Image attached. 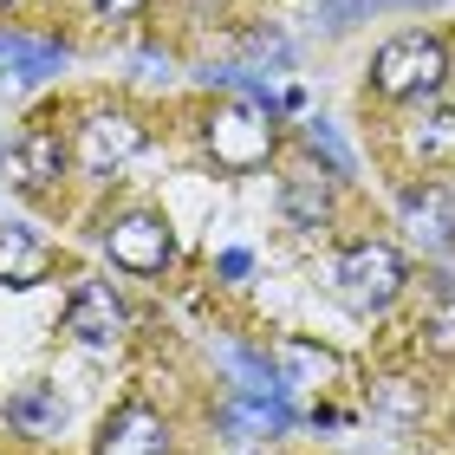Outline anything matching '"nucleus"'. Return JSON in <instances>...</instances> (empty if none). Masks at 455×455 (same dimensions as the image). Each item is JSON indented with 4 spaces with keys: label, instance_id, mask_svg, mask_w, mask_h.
<instances>
[{
    "label": "nucleus",
    "instance_id": "1",
    "mask_svg": "<svg viewBox=\"0 0 455 455\" xmlns=\"http://www.w3.org/2000/svg\"><path fill=\"white\" fill-rule=\"evenodd\" d=\"M319 280H325V293L339 306H351V313H384V306L410 286V267H403V254L390 241H345V247H332V254L319 260Z\"/></svg>",
    "mask_w": 455,
    "mask_h": 455
},
{
    "label": "nucleus",
    "instance_id": "2",
    "mask_svg": "<svg viewBox=\"0 0 455 455\" xmlns=\"http://www.w3.org/2000/svg\"><path fill=\"white\" fill-rule=\"evenodd\" d=\"M443 78H449V46L423 27L384 39V46L371 52V92H378L384 105H423V98L443 92Z\"/></svg>",
    "mask_w": 455,
    "mask_h": 455
},
{
    "label": "nucleus",
    "instance_id": "3",
    "mask_svg": "<svg viewBox=\"0 0 455 455\" xmlns=\"http://www.w3.org/2000/svg\"><path fill=\"white\" fill-rule=\"evenodd\" d=\"M274 111L254 105V98H221V105L202 117V150L215 156V170L228 176H247V170H260L267 156H274Z\"/></svg>",
    "mask_w": 455,
    "mask_h": 455
},
{
    "label": "nucleus",
    "instance_id": "4",
    "mask_svg": "<svg viewBox=\"0 0 455 455\" xmlns=\"http://www.w3.org/2000/svg\"><path fill=\"white\" fill-rule=\"evenodd\" d=\"M143 143H150V131H143V117L124 111V105H92L85 117L72 124V163L92 182H111L124 163L143 156Z\"/></svg>",
    "mask_w": 455,
    "mask_h": 455
},
{
    "label": "nucleus",
    "instance_id": "5",
    "mask_svg": "<svg viewBox=\"0 0 455 455\" xmlns=\"http://www.w3.org/2000/svg\"><path fill=\"white\" fill-rule=\"evenodd\" d=\"M0 163H7V176H13L27 196H52L59 182H66V170H72V137L59 131V117L39 111V117H27V124L7 137Z\"/></svg>",
    "mask_w": 455,
    "mask_h": 455
},
{
    "label": "nucleus",
    "instance_id": "6",
    "mask_svg": "<svg viewBox=\"0 0 455 455\" xmlns=\"http://www.w3.org/2000/svg\"><path fill=\"white\" fill-rule=\"evenodd\" d=\"M105 254L124 274H163L176 260V235H170V215L163 209H117L105 221Z\"/></svg>",
    "mask_w": 455,
    "mask_h": 455
},
{
    "label": "nucleus",
    "instance_id": "7",
    "mask_svg": "<svg viewBox=\"0 0 455 455\" xmlns=\"http://www.w3.org/2000/svg\"><path fill=\"white\" fill-rule=\"evenodd\" d=\"M59 332H66L72 345L111 351L124 332H131V313H124V299L111 293L105 280H72V293H66V313H59Z\"/></svg>",
    "mask_w": 455,
    "mask_h": 455
},
{
    "label": "nucleus",
    "instance_id": "8",
    "mask_svg": "<svg viewBox=\"0 0 455 455\" xmlns=\"http://www.w3.org/2000/svg\"><path fill=\"white\" fill-rule=\"evenodd\" d=\"M397 221L403 235L423 247V254H449L455 247V189L449 182H410V189L397 196Z\"/></svg>",
    "mask_w": 455,
    "mask_h": 455
},
{
    "label": "nucleus",
    "instance_id": "9",
    "mask_svg": "<svg viewBox=\"0 0 455 455\" xmlns=\"http://www.w3.org/2000/svg\"><path fill=\"white\" fill-rule=\"evenodd\" d=\"M92 455H170V423H163V410L150 403H117L105 423H98V443Z\"/></svg>",
    "mask_w": 455,
    "mask_h": 455
},
{
    "label": "nucleus",
    "instance_id": "10",
    "mask_svg": "<svg viewBox=\"0 0 455 455\" xmlns=\"http://www.w3.org/2000/svg\"><path fill=\"white\" fill-rule=\"evenodd\" d=\"M0 417H7L13 436H27V443H52L59 429H66V397H59V384L27 378V384H13V390H7Z\"/></svg>",
    "mask_w": 455,
    "mask_h": 455
},
{
    "label": "nucleus",
    "instance_id": "11",
    "mask_svg": "<svg viewBox=\"0 0 455 455\" xmlns=\"http://www.w3.org/2000/svg\"><path fill=\"white\" fill-rule=\"evenodd\" d=\"M46 274H52V241H39L20 221H0V286H39Z\"/></svg>",
    "mask_w": 455,
    "mask_h": 455
},
{
    "label": "nucleus",
    "instance_id": "12",
    "mask_svg": "<svg viewBox=\"0 0 455 455\" xmlns=\"http://www.w3.org/2000/svg\"><path fill=\"white\" fill-rule=\"evenodd\" d=\"M66 59H72L66 39H46V33H0V66H7L13 78H27V85L66 72Z\"/></svg>",
    "mask_w": 455,
    "mask_h": 455
},
{
    "label": "nucleus",
    "instance_id": "13",
    "mask_svg": "<svg viewBox=\"0 0 455 455\" xmlns=\"http://www.w3.org/2000/svg\"><path fill=\"white\" fill-rule=\"evenodd\" d=\"M274 364H280V384L286 390H325L339 378V358L325 345H306V339H280Z\"/></svg>",
    "mask_w": 455,
    "mask_h": 455
},
{
    "label": "nucleus",
    "instance_id": "14",
    "mask_svg": "<svg viewBox=\"0 0 455 455\" xmlns=\"http://www.w3.org/2000/svg\"><path fill=\"white\" fill-rule=\"evenodd\" d=\"M280 215L293 228H325V221H332V189H325V176L286 170L280 176Z\"/></svg>",
    "mask_w": 455,
    "mask_h": 455
},
{
    "label": "nucleus",
    "instance_id": "15",
    "mask_svg": "<svg viewBox=\"0 0 455 455\" xmlns=\"http://www.w3.org/2000/svg\"><path fill=\"white\" fill-rule=\"evenodd\" d=\"M299 143H306V156H319L325 170H332V182H351V176H358V156L345 150V137H339L332 117H306V124H299Z\"/></svg>",
    "mask_w": 455,
    "mask_h": 455
},
{
    "label": "nucleus",
    "instance_id": "16",
    "mask_svg": "<svg viewBox=\"0 0 455 455\" xmlns=\"http://www.w3.org/2000/svg\"><path fill=\"white\" fill-rule=\"evenodd\" d=\"M410 150H417V156L455 150V111H423L417 124H410Z\"/></svg>",
    "mask_w": 455,
    "mask_h": 455
},
{
    "label": "nucleus",
    "instance_id": "17",
    "mask_svg": "<svg viewBox=\"0 0 455 455\" xmlns=\"http://www.w3.org/2000/svg\"><path fill=\"white\" fill-rule=\"evenodd\" d=\"M215 274L221 280H247V274H254V254H247V247H228V254L215 260Z\"/></svg>",
    "mask_w": 455,
    "mask_h": 455
},
{
    "label": "nucleus",
    "instance_id": "18",
    "mask_svg": "<svg viewBox=\"0 0 455 455\" xmlns=\"http://www.w3.org/2000/svg\"><path fill=\"white\" fill-rule=\"evenodd\" d=\"M92 7L105 13V20H131V13H143V7H150V0H92Z\"/></svg>",
    "mask_w": 455,
    "mask_h": 455
},
{
    "label": "nucleus",
    "instance_id": "19",
    "mask_svg": "<svg viewBox=\"0 0 455 455\" xmlns=\"http://www.w3.org/2000/svg\"><path fill=\"white\" fill-rule=\"evenodd\" d=\"M378 7H436V0H358V13H378Z\"/></svg>",
    "mask_w": 455,
    "mask_h": 455
},
{
    "label": "nucleus",
    "instance_id": "20",
    "mask_svg": "<svg viewBox=\"0 0 455 455\" xmlns=\"http://www.w3.org/2000/svg\"><path fill=\"white\" fill-rule=\"evenodd\" d=\"M0 7H13V0H0Z\"/></svg>",
    "mask_w": 455,
    "mask_h": 455
},
{
    "label": "nucleus",
    "instance_id": "21",
    "mask_svg": "<svg viewBox=\"0 0 455 455\" xmlns=\"http://www.w3.org/2000/svg\"><path fill=\"white\" fill-rule=\"evenodd\" d=\"M260 455H274V449H260Z\"/></svg>",
    "mask_w": 455,
    "mask_h": 455
}]
</instances>
